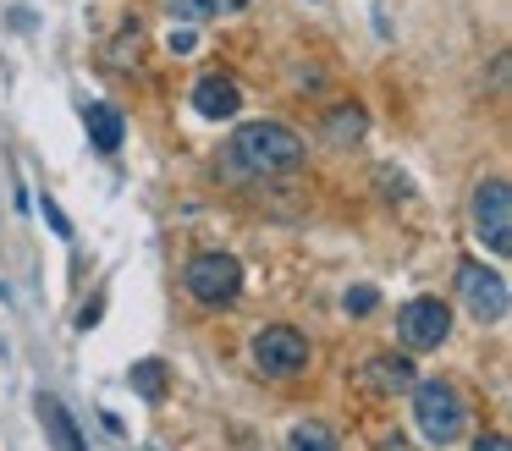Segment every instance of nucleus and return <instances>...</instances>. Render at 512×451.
Wrapping results in <instances>:
<instances>
[{"label": "nucleus", "mask_w": 512, "mask_h": 451, "mask_svg": "<svg viewBox=\"0 0 512 451\" xmlns=\"http://www.w3.org/2000/svg\"><path fill=\"white\" fill-rule=\"evenodd\" d=\"M39 418H45V429H50V440H56V446H67V451L83 446V429L72 424V413L56 402V396H39Z\"/></svg>", "instance_id": "nucleus-12"}, {"label": "nucleus", "mask_w": 512, "mask_h": 451, "mask_svg": "<svg viewBox=\"0 0 512 451\" xmlns=\"http://www.w3.org/2000/svg\"><path fill=\"white\" fill-rule=\"evenodd\" d=\"M375 303H380L375 286H353V292H347V314H369Z\"/></svg>", "instance_id": "nucleus-16"}, {"label": "nucleus", "mask_w": 512, "mask_h": 451, "mask_svg": "<svg viewBox=\"0 0 512 451\" xmlns=\"http://www.w3.org/2000/svg\"><path fill=\"white\" fill-rule=\"evenodd\" d=\"M397 336L408 352H435L446 336H452V314H446L441 297H413V303H402L397 314Z\"/></svg>", "instance_id": "nucleus-7"}, {"label": "nucleus", "mask_w": 512, "mask_h": 451, "mask_svg": "<svg viewBox=\"0 0 512 451\" xmlns=\"http://www.w3.org/2000/svg\"><path fill=\"white\" fill-rule=\"evenodd\" d=\"M182 286H188L193 303L226 308V303H237V292H243V264H237L232 253H193L188 270H182Z\"/></svg>", "instance_id": "nucleus-3"}, {"label": "nucleus", "mask_w": 512, "mask_h": 451, "mask_svg": "<svg viewBox=\"0 0 512 451\" xmlns=\"http://www.w3.org/2000/svg\"><path fill=\"white\" fill-rule=\"evenodd\" d=\"M100 308H105V303H100V297H94V303H89V308H83V314H78V325H83V330H89V325H94V319H100Z\"/></svg>", "instance_id": "nucleus-18"}, {"label": "nucleus", "mask_w": 512, "mask_h": 451, "mask_svg": "<svg viewBox=\"0 0 512 451\" xmlns=\"http://www.w3.org/2000/svg\"><path fill=\"white\" fill-rule=\"evenodd\" d=\"M287 440L298 451H336V429H325V424H298Z\"/></svg>", "instance_id": "nucleus-15"}, {"label": "nucleus", "mask_w": 512, "mask_h": 451, "mask_svg": "<svg viewBox=\"0 0 512 451\" xmlns=\"http://www.w3.org/2000/svg\"><path fill=\"white\" fill-rule=\"evenodd\" d=\"M45 220H50V226L61 231V237H72V220L61 215V209H56V198H50V193H45Z\"/></svg>", "instance_id": "nucleus-17"}, {"label": "nucleus", "mask_w": 512, "mask_h": 451, "mask_svg": "<svg viewBox=\"0 0 512 451\" xmlns=\"http://www.w3.org/2000/svg\"><path fill=\"white\" fill-rule=\"evenodd\" d=\"M408 391H413V424H419V435L430 440V446L463 440L468 402H463V391H457L452 380H413Z\"/></svg>", "instance_id": "nucleus-2"}, {"label": "nucleus", "mask_w": 512, "mask_h": 451, "mask_svg": "<svg viewBox=\"0 0 512 451\" xmlns=\"http://www.w3.org/2000/svg\"><path fill=\"white\" fill-rule=\"evenodd\" d=\"M83 127H89V143L100 154H116V149H122V138H127V121H122V110H116V105H89V110H83Z\"/></svg>", "instance_id": "nucleus-10"}, {"label": "nucleus", "mask_w": 512, "mask_h": 451, "mask_svg": "<svg viewBox=\"0 0 512 451\" xmlns=\"http://www.w3.org/2000/svg\"><path fill=\"white\" fill-rule=\"evenodd\" d=\"M248 0H166V11L177 22H188V28H199V22H215L226 17V11H243Z\"/></svg>", "instance_id": "nucleus-11"}, {"label": "nucleus", "mask_w": 512, "mask_h": 451, "mask_svg": "<svg viewBox=\"0 0 512 451\" xmlns=\"http://www.w3.org/2000/svg\"><path fill=\"white\" fill-rule=\"evenodd\" d=\"M303 363H309V336L292 325H265L254 336V369L270 374V380H292V374H303Z\"/></svg>", "instance_id": "nucleus-6"}, {"label": "nucleus", "mask_w": 512, "mask_h": 451, "mask_svg": "<svg viewBox=\"0 0 512 451\" xmlns=\"http://www.w3.org/2000/svg\"><path fill=\"white\" fill-rule=\"evenodd\" d=\"M413 363L408 358H391V352H380V358H369L364 363V380H369V391H380V396H397V391H408L413 385Z\"/></svg>", "instance_id": "nucleus-9"}, {"label": "nucleus", "mask_w": 512, "mask_h": 451, "mask_svg": "<svg viewBox=\"0 0 512 451\" xmlns=\"http://www.w3.org/2000/svg\"><path fill=\"white\" fill-rule=\"evenodd\" d=\"M226 171L237 176H287L303 165V138L292 127H281V121H248V127H237L232 138H226Z\"/></svg>", "instance_id": "nucleus-1"}, {"label": "nucleus", "mask_w": 512, "mask_h": 451, "mask_svg": "<svg viewBox=\"0 0 512 451\" xmlns=\"http://www.w3.org/2000/svg\"><path fill=\"white\" fill-rule=\"evenodd\" d=\"M474 231L496 259L512 253V193H507L501 176H490V182L474 187Z\"/></svg>", "instance_id": "nucleus-5"}, {"label": "nucleus", "mask_w": 512, "mask_h": 451, "mask_svg": "<svg viewBox=\"0 0 512 451\" xmlns=\"http://www.w3.org/2000/svg\"><path fill=\"white\" fill-rule=\"evenodd\" d=\"M364 105H331L325 110V132H331V143H358L364 138Z\"/></svg>", "instance_id": "nucleus-13"}, {"label": "nucleus", "mask_w": 512, "mask_h": 451, "mask_svg": "<svg viewBox=\"0 0 512 451\" xmlns=\"http://www.w3.org/2000/svg\"><path fill=\"white\" fill-rule=\"evenodd\" d=\"M193 110H199L204 121H232L237 110H243V94H237L232 77L210 72V77H199V83H193Z\"/></svg>", "instance_id": "nucleus-8"}, {"label": "nucleus", "mask_w": 512, "mask_h": 451, "mask_svg": "<svg viewBox=\"0 0 512 451\" xmlns=\"http://www.w3.org/2000/svg\"><path fill=\"white\" fill-rule=\"evenodd\" d=\"M133 391L144 396V402H160V396H166V363L160 358L133 363Z\"/></svg>", "instance_id": "nucleus-14"}, {"label": "nucleus", "mask_w": 512, "mask_h": 451, "mask_svg": "<svg viewBox=\"0 0 512 451\" xmlns=\"http://www.w3.org/2000/svg\"><path fill=\"white\" fill-rule=\"evenodd\" d=\"M457 297H463V308L479 319V325H496V319H507V275H501V270H485L479 259H463V264H457Z\"/></svg>", "instance_id": "nucleus-4"}]
</instances>
